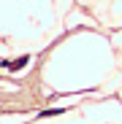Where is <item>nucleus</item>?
<instances>
[{"label": "nucleus", "instance_id": "obj_1", "mask_svg": "<svg viewBox=\"0 0 122 124\" xmlns=\"http://www.w3.org/2000/svg\"><path fill=\"white\" fill-rule=\"evenodd\" d=\"M30 62V57H19L16 62H3V68H8V70H19V68H25Z\"/></svg>", "mask_w": 122, "mask_h": 124}, {"label": "nucleus", "instance_id": "obj_2", "mask_svg": "<svg viewBox=\"0 0 122 124\" xmlns=\"http://www.w3.org/2000/svg\"><path fill=\"white\" fill-rule=\"evenodd\" d=\"M60 113H65V108H49V111H41V119H46V116H60Z\"/></svg>", "mask_w": 122, "mask_h": 124}]
</instances>
